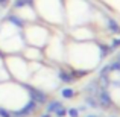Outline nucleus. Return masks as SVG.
Returning <instances> with one entry per match:
<instances>
[{
    "label": "nucleus",
    "instance_id": "nucleus-12",
    "mask_svg": "<svg viewBox=\"0 0 120 117\" xmlns=\"http://www.w3.org/2000/svg\"><path fill=\"white\" fill-rule=\"evenodd\" d=\"M67 116L68 117H79L81 113H79V109H78L76 106H71V108H67Z\"/></svg>",
    "mask_w": 120,
    "mask_h": 117
},
{
    "label": "nucleus",
    "instance_id": "nucleus-11",
    "mask_svg": "<svg viewBox=\"0 0 120 117\" xmlns=\"http://www.w3.org/2000/svg\"><path fill=\"white\" fill-rule=\"evenodd\" d=\"M109 46H111V49L114 50H117V49H120V35L119 37H114V38L111 40V43H109Z\"/></svg>",
    "mask_w": 120,
    "mask_h": 117
},
{
    "label": "nucleus",
    "instance_id": "nucleus-4",
    "mask_svg": "<svg viewBox=\"0 0 120 117\" xmlns=\"http://www.w3.org/2000/svg\"><path fill=\"white\" fill-rule=\"evenodd\" d=\"M56 78H58V81L59 82H62V84H67V85H70V84H73V82H76L78 79L71 75V72H70V68H64V67H58L56 68Z\"/></svg>",
    "mask_w": 120,
    "mask_h": 117
},
{
    "label": "nucleus",
    "instance_id": "nucleus-5",
    "mask_svg": "<svg viewBox=\"0 0 120 117\" xmlns=\"http://www.w3.org/2000/svg\"><path fill=\"white\" fill-rule=\"evenodd\" d=\"M99 88H100L99 79H93V81H90L87 85H85L84 91H85L87 94H91V96H96V94H97V91H99Z\"/></svg>",
    "mask_w": 120,
    "mask_h": 117
},
{
    "label": "nucleus",
    "instance_id": "nucleus-8",
    "mask_svg": "<svg viewBox=\"0 0 120 117\" xmlns=\"http://www.w3.org/2000/svg\"><path fill=\"white\" fill-rule=\"evenodd\" d=\"M85 105H87V108H100L99 106V102H97V97L96 96H91V94H87L85 96Z\"/></svg>",
    "mask_w": 120,
    "mask_h": 117
},
{
    "label": "nucleus",
    "instance_id": "nucleus-7",
    "mask_svg": "<svg viewBox=\"0 0 120 117\" xmlns=\"http://www.w3.org/2000/svg\"><path fill=\"white\" fill-rule=\"evenodd\" d=\"M59 94H61V97L62 99H73L75 96H76V90L75 88H71V87H64V88H61V91H59Z\"/></svg>",
    "mask_w": 120,
    "mask_h": 117
},
{
    "label": "nucleus",
    "instance_id": "nucleus-3",
    "mask_svg": "<svg viewBox=\"0 0 120 117\" xmlns=\"http://www.w3.org/2000/svg\"><path fill=\"white\" fill-rule=\"evenodd\" d=\"M103 23H105V29L108 30L109 34H112L114 37L120 35V23L116 20L114 17L105 14V17H103Z\"/></svg>",
    "mask_w": 120,
    "mask_h": 117
},
{
    "label": "nucleus",
    "instance_id": "nucleus-9",
    "mask_svg": "<svg viewBox=\"0 0 120 117\" xmlns=\"http://www.w3.org/2000/svg\"><path fill=\"white\" fill-rule=\"evenodd\" d=\"M35 0H14L12 2V9H21L26 6H32Z\"/></svg>",
    "mask_w": 120,
    "mask_h": 117
},
{
    "label": "nucleus",
    "instance_id": "nucleus-10",
    "mask_svg": "<svg viewBox=\"0 0 120 117\" xmlns=\"http://www.w3.org/2000/svg\"><path fill=\"white\" fill-rule=\"evenodd\" d=\"M109 75H111V65H109V62H108V64H105V65L100 67V70H99V79L100 78H109Z\"/></svg>",
    "mask_w": 120,
    "mask_h": 117
},
{
    "label": "nucleus",
    "instance_id": "nucleus-1",
    "mask_svg": "<svg viewBox=\"0 0 120 117\" xmlns=\"http://www.w3.org/2000/svg\"><path fill=\"white\" fill-rule=\"evenodd\" d=\"M20 84L23 85V88L26 90L29 99H32L34 102H37L38 105H46V102L49 100V97H47V93L43 90V88L35 87V85H30L29 82H20Z\"/></svg>",
    "mask_w": 120,
    "mask_h": 117
},
{
    "label": "nucleus",
    "instance_id": "nucleus-19",
    "mask_svg": "<svg viewBox=\"0 0 120 117\" xmlns=\"http://www.w3.org/2000/svg\"><path fill=\"white\" fill-rule=\"evenodd\" d=\"M55 117H56V116H55Z\"/></svg>",
    "mask_w": 120,
    "mask_h": 117
},
{
    "label": "nucleus",
    "instance_id": "nucleus-14",
    "mask_svg": "<svg viewBox=\"0 0 120 117\" xmlns=\"http://www.w3.org/2000/svg\"><path fill=\"white\" fill-rule=\"evenodd\" d=\"M55 116H56V117H65V116H67V108H65V106L62 105L61 108H59L58 111L55 113Z\"/></svg>",
    "mask_w": 120,
    "mask_h": 117
},
{
    "label": "nucleus",
    "instance_id": "nucleus-16",
    "mask_svg": "<svg viewBox=\"0 0 120 117\" xmlns=\"http://www.w3.org/2000/svg\"><path fill=\"white\" fill-rule=\"evenodd\" d=\"M40 117H52V114H49V113H44V114H41Z\"/></svg>",
    "mask_w": 120,
    "mask_h": 117
},
{
    "label": "nucleus",
    "instance_id": "nucleus-13",
    "mask_svg": "<svg viewBox=\"0 0 120 117\" xmlns=\"http://www.w3.org/2000/svg\"><path fill=\"white\" fill-rule=\"evenodd\" d=\"M0 117H12L11 109H8L6 106H2V105H0Z\"/></svg>",
    "mask_w": 120,
    "mask_h": 117
},
{
    "label": "nucleus",
    "instance_id": "nucleus-17",
    "mask_svg": "<svg viewBox=\"0 0 120 117\" xmlns=\"http://www.w3.org/2000/svg\"><path fill=\"white\" fill-rule=\"evenodd\" d=\"M85 117H99V116H96V114H87Z\"/></svg>",
    "mask_w": 120,
    "mask_h": 117
},
{
    "label": "nucleus",
    "instance_id": "nucleus-15",
    "mask_svg": "<svg viewBox=\"0 0 120 117\" xmlns=\"http://www.w3.org/2000/svg\"><path fill=\"white\" fill-rule=\"evenodd\" d=\"M11 0H0V6H6Z\"/></svg>",
    "mask_w": 120,
    "mask_h": 117
},
{
    "label": "nucleus",
    "instance_id": "nucleus-6",
    "mask_svg": "<svg viewBox=\"0 0 120 117\" xmlns=\"http://www.w3.org/2000/svg\"><path fill=\"white\" fill-rule=\"evenodd\" d=\"M61 106H62V102H59V100H56V99H50V100L46 102V113H49V114H55Z\"/></svg>",
    "mask_w": 120,
    "mask_h": 117
},
{
    "label": "nucleus",
    "instance_id": "nucleus-18",
    "mask_svg": "<svg viewBox=\"0 0 120 117\" xmlns=\"http://www.w3.org/2000/svg\"><path fill=\"white\" fill-rule=\"evenodd\" d=\"M109 117H114V116H109Z\"/></svg>",
    "mask_w": 120,
    "mask_h": 117
},
{
    "label": "nucleus",
    "instance_id": "nucleus-2",
    "mask_svg": "<svg viewBox=\"0 0 120 117\" xmlns=\"http://www.w3.org/2000/svg\"><path fill=\"white\" fill-rule=\"evenodd\" d=\"M96 97H97V102H99V106H100V108H103V109L111 108V106L114 105V102H112V99H111V94H109L108 88L100 87L99 91H97V94H96Z\"/></svg>",
    "mask_w": 120,
    "mask_h": 117
}]
</instances>
